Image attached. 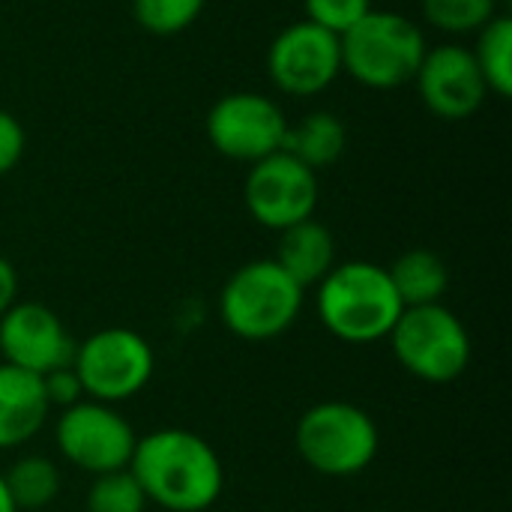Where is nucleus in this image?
<instances>
[{"label": "nucleus", "mask_w": 512, "mask_h": 512, "mask_svg": "<svg viewBox=\"0 0 512 512\" xmlns=\"http://www.w3.org/2000/svg\"><path fill=\"white\" fill-rule=\"evenodd\" d=\"M129 471L147 501L171 512L210 510L225 486L216 450L186 429H159L138 438Z\"/></svg>", "instance_id": "obj_1"}, {"label": "nucleus", "mask_w": 512, "mask_h": 512, "mask_svg": "<svg viewBox=\"0 0 512 512\" xmlns=\"http://www.w3.org/2000/svg\"><path fill=\"white\" fill-rule=\"evenodd\" d=\"M405 312L387 267L348 261L333 267L318 285V315L324 327L351 345L387 339Z\"/></svg>", "instance_id": "obj_2"}, {"label": "nucleus", "mask_w": 512, "mask_h": 512, "mask_svg": "<svg viewBox=\"0 0 512 512\" xmlns=\"http://www.w3.org/2000/svg\"><path fill=\"white\" fill-rule=\"evenodd\" d=\"M342 72L357 84L372 90H393L414 81L423 54L426 36L402 12L369 9L351 30L339 36Z\"/></svg>", "instance_id": "obj_3"}, {"label": "nucleus", "mask_w": 512, "mask_h": 512, "mask_svg": "<svg viewBox=\"0 0 512 512\" xmlns=\"http://www.w3.org/2000/svg\"><path fill=\"white\" fill-rule=\"evenodd\" d=\"M303 309V288L273 261H249L231 273L219 294L225 327L246 342H267L294 327Z\"/></svg>", "instance_id": "obj_4"}, {"label": "nucleus", "mask_w": 512, "mask_h": 512, "mask_svg": "<svg viewBox=\"0 0 512 512\" xmlns=\"http://www.w3.org/2000/svg\"><path fill=\"white\" fill-rule=\"evenodd\" d=\"M297 453L324 477H354L378 456L375 420L351 402H321L297 423Z\"/></svg>", "instance_id": "obj_5"}, {"label": "nucleus", "mask_w": 512, "mask_h": 512, "mask_svg": "<svg viewBox=\"0 0 512 512\" xmlns=\"http://www.w3.org/2000/svg\"><path fill=\"white\" fill-rule=\"evenodd\" d=\"M387 339L402 369L429 384H450L471 363V336L441 303L405 309Z\"/></svg>", "instance_id": "obj_6"}, {"label": "nucleus", "mask_w": 512, "mask_h": 512, "mask_svg": "<svg viewBox=\"0 0 512 512\" xmlns=\"http://www.w3.org/2000/svg\"><path fill=\"white\" fill-rule=\"evenodd\" d=\"M72 369L87 399L117 405L138 396L153 378V351L135 330L108 327L75 345Z\"/></svg>", "instance_id": "obj_7"}, {"label": "nucleus", "mask_w": 512, "mask_h": 512, "mask_svg": "<svg viewBox=\"0 0 512 512\" xmlns=\"http://www.w3.org/2000/svg\"><path fill=\"white\" fill-rule=\"evenodd\" d=\"M318 195V174L285 150L252 162L243 186L249 216L270 231H285L303 219H312Z\"/></svg>", "instance_id": "obj_8"}, {"label": "nucleus", "mask_w": 512, "mask_h": 512, "mask_svg": "<svg viewBox=\"0 0 512 512\" xmlns=\"http://www.w3.org/2000/svg\"><path fill=\"white\" fill-rule=\"evenodd\" d=\"M204 129L216 153L252 165L282 150L288 120L270 96L237 90L213 102Z\"/></svg>", "instance_id": "obj_9"}, {"label": "nucleus", "mask_w": 512, "mask_h": 512, "mask_svg": "<svg viewBox=\"0 0 512 512\" xmlns=\"http://www.w3.org/2000/svg\"><path fill=\"white\" fill-rule=\"evenodd\" d=\"M132 426L111 408L93 399H81L66 408L57 420L60 453L90 474H111L129 468L135 450Z\"/></svg>", "instance_id": "obj_10"}, {"label": "nucleus", "mask_w": 512, "mask_h": 512, "mask_svg": "<svg viewBox=\"0 0 512 512\" xmlns=\"http://www.w3.org/2000/svg\"><path fill=\"white\" fill-rule=\"evenodd\" d=\"M342 72L339 36L312 24H288L267 48V75L288 96H315Z\"/></svg>", "instance_id": "obj_11"}, {"label": "nucleus", "mask_w": 512, "mask_h": 512, "mask_svg": "<svg viewBox=\"0 0 512 512\" xmlns=\"http://www.w3.org/2000/svg\"><path fill=\"white\" fill-rule=\"evenodd\" d=\"M0 354L3 363L42 378L72 366L75 342L48 306L15 303L0 315Z\"/></svg>", "instance_id": "obj_12"}, {"label": "nucleus", "mask_w": 512, "mask_h": 512, "mask_svg": "<svg viewBox=\"0 0 512 512\" xmlns=\"http://www.w3.org/2000/svg\"><path fill=\"white\" fill-rule=\"evenodd\" d=\"M423 105L441 120H468L486 102V81L474 54L465 45L426 48L423 63L414 75Z\"/></svg>", "instance_id": "obj_13"}, {"label": "nucleus", "mask_w": 512, "mask_h": 512, "mask_svg": "<svg viewBox=\"0 0 512 512\" xmlns=\"http://www.w3.org/2000/svg\"><path fill=\"white\" fill-rule=\"evenodd\" d=\"M48 411L51 405L45 399L42 378L0 363V450L30 441L42 429Z\"/></svg>", "instance_id": "obj_14"}, {"label": "nucleus", "mask_w": 512, "mask_h": 512, "mask_svg": "<svg viewBox=\"0 0 512 512\" xmlns=\"http://www.w3.org/2000/svg\"><path fill=\"white\" fill-rule=\"evenodd\" d=\"M273 261L303 291L309 285H321V279L336 267V243H333L330 228L315 219H303L279 231V249Z\"/></svg>", "instance_id": "obj_15"}, {"label": "nucleus", "mask_w": 512, "mask_h": 512, "mask_svg": "<svg viewBox=\"0 0 512 512\" xmlns=\"http://www.w3.org/2000/svg\"><path fill=\"white\" fill-rule=\"evenodd\" d=\"M348 144V129L333 111H312L300 123H288L282 150L312 168L315 174L321 168H330Z\"/></svg>", "instance_id": "obj_16"}, {"label": "nucleus", "mask_w": 512, "mask_h": 512, "mask_svg": "<svg viewBox=\"0 0 512 512\" xmlns=\"http://www.w3.org/2000/svg\"><path fill=\"white\" fill-rule=\"evenodd\" d=\"M387 273L405 309L441 303L450 285L447 264L429 249H408L405 255L393 261Z\"/></svg>", "instance_id": "obj_17"}, {"label": "nucleus", "mask_w": 512, "mask_h": 512, "mask_svg": "<svg viewBox=\"0 0 512 512\" xmlns=\"http://www.w3.org/2000/svg\"><path fill=\"white\" fill-rule=\"evenodd\" d=\"M480 75L489 87V93H498L501 99L512 96V18L495 15L489 24L477 30V48L471 51Z\"/></svg>", "instance_id": "obj_18"}, {"label": "nucleus", "mask_w": 512, "mask_h": 512, "mask_svg": "<svg viewBox=\"0 0 512 512\" xmlns=\"http://www.w3.org/2000/svg\"><path fill=\"white\" fill-rule=\"evenodd\" d=\"M15 510H42L60 492V471L45 456H24L3 474Z\"/></svg>", "instance_id": "obj_19"}, {"label": "nucleus", "mask_w": 512, "mask_h": 512, "mask_svg": "<svg viewBox=\"0 0 512 512\" xmlns=\"http://www.w3.org/2000/svg\"><path fill=\"white\" fill-rule=\"evenodd\" d=\"M423 18L444 33H477L498 15V0H420Z\"/></svg>", "instance_id": "obj_20"}, {"label": "nucleus", "mask_w": 512, "mask_h": 512, "mask_svg": "<svg viewBox=\"0 0 512 512\" xmlns=\"http://www.w3.org/2000/svg\"><path fill=\"white\" fill-rule=\"evenodd\" d=\"M207 0H132L135 21L153 36H174L192 27Z\"/></svg>", "instance_id": "obj_21"}, {"label": "nucleus", "mask_w": 512, "mask_h": 512, "mask_svg": "<svg viewBox=\"0 0 512 512\" xmlns=\"http://www.w3.org/2000/svg\"><path fill=\"white\" fill-rule=\"evenodd\" d=\"M147 498L129 468L99 474L87 492V512H144Z\"/></svg>", "instance_id": "obj_22"}, {"label": "nucleus", "mask_w": 512, "mask_h": 512, "mask_svg": "<svg viewBox=\"0 0 512 512\" xmlns=\"http://www.w3.org/2000/svg\"><path fill=\"white\" fill-rule=\"evenodd\" d=\"M303 9L306 21L342 36L372 9V0H303Z\"/></svg>", "instance_id": "obj_23"}, {"label": "nucleus", "mask_w": 512, "mask_h": 512, "mask_svg": "<svg viewBox=\"0 0 512 512\" xmlns=\"http://www.w3.org/2000/svg\"><path fill=\"white\" fill-rule=\"evenodd\" d=\"M42 390H45L48 405H51V408L57 405V408H63V411L84 399L81 381H78V375H75L72 366H63V369H54V372L42 375Z\"/></svg>", "instance_id": "obj_24"}, {"label": "nucleus", "mask_w": 512, "mask_h": 512, "mask_svg": "<svg viewBox=\"0 0 512 512\" xmlns=\"http://www.w3.org/2000/svg\"><path fill=\"white\" fill-rule=\"evenodd\" d=\"M24 156V126L15 114L0 108V177L9 174Z\"/></svg>", "instance_id": "obj_25"}, {"label": "nucleus", "mask_w": 512, "mask_h": 512, "mask_svg": "<svg viewBox=\"0 0 512 512\" xmlns=\"http://www.w3.org/2000/svg\"><path fill=\"white\" fill-rule=\"evenodd\" d=\"M15 303H18V273L6 258H0V315Z\"/></svg>", "instance_id": "obj_26"}, {"label": "nucleus", "mask_w": 512, "mask_h": 512, "mask_svg": "<svg viewBox=\"0 0 512 512\" xmlns=\"http://www.w3.org/2000/svg\"><path fill=\"white\" fill-rule=\"evenodd\" d=\"M0 512H18L15 510V504H12V498H9V492H6L3 474H0Z\"/></svg>", "instance_id": "obj_27"}]
</instances>
